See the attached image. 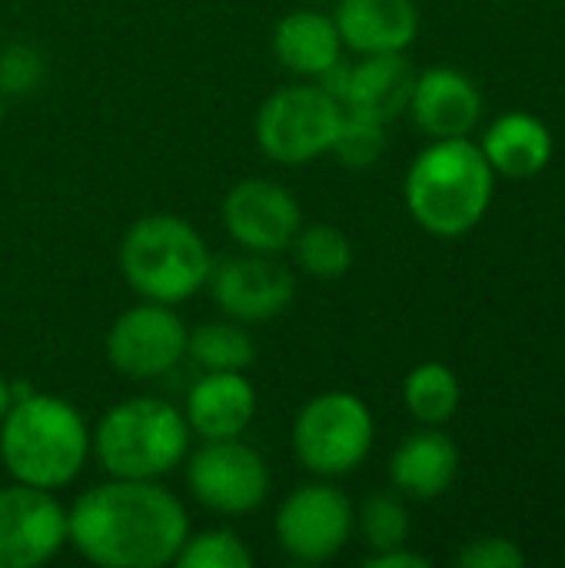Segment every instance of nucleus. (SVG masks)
<instances>
[{
  "instance_id": "2f4dec72",
  "label": "nucleus",
  "mask_w": 565,
  "mask_h": 568,
  "mask_svg": "<svg viewBox=\"0 0 565 568\" xmlns=\"http://www.w3.org/2000/svg\"><path fill=\"white\" fill-rule=\"evenodd\" d=\"M313 3H330V0H313Z\"/></svg>"
},
{
  "instance_id": "393cba45",
  "label": "nucleus",
  "mask_w": 565,
  "mask_h": 568,
  "mask_svg": "<svg viewBox=\"0 0 565 568\" xmlns=\"http://www.w3.org/2000/svg\"><path fill=\"white\" fill-rule=\"evenodd\" d=\"M356 523H360V532H363V539H366V546L373 552L400 549L410 539V513L390 493L370 496L363 503V509L356 513Z\"/></svg>"
},
{
  "instance_id": "423d86ee",
  "label": "nucleus",
  "mask_w": 565,
  "mask_h": 568,
  "mask_svg": "<svg viewBox=\"0 0 565 568\" xmlns=\"http://www.w3.org/2000/svg\"><path fill=\"white\" fill-rule=\"evenodd\" d=\"M373 413L353 393L313 396L293 419V453L323 479L360 469L373 449Z\"/></svg>"
},
{
  "instance_id": "5701e85b",
  "label": "nucleus",
  "mask_w": 565,
  "mask_h": 568,
  "mask_svg": "<svg viewBox=\"0 0 565 568\" xmlns=\"http://www.w3.org/2000/svg\"><path fill=\"white\" fill-rule=\"evenodd\" d=\"M290 250L296 256V266L313 280H340L353 266L350 236L340 226H330V223L300 226Z\"/></svg>"
},
{
  "instance_id": "20e7f679",
  "label": "nucleus",
  "mask_w": 565,
  "mask_h": 568,
  "mask_svg": "<svg viewBox=\"0 0 565 568\" xmlns=\"http://www.w3.org/2000/svg\"><path fill=\"white\" fill-rule=\"evenodd\" d=\"M90 453L113 479H160L186 463L190 423L157 396H133L100 416Z\"/></svg>"
},
{
  "instance_id": "7c9ffc66",
  "label": "nucleus",
  "mask_w": 565,
  "mask_h": 568,
  "mask_svg": "<svg viewBox=\"0 0 565 568\" xmlns=\"http://www.w3.org/2000/svg\"><path fill=\"white\" fill-rule=\"evenodd\" d=\"M0 123H3V93H0Z\"/></svg>"
},
{
  "instance_id": "f8f14e48",
  "label": "nucleus",
  "mask_w": 565,
  "mask_h": 568,
  "mask_svg": "<svg viewBox=\"0 0 565 568\" xmlns=\"http://www.w3.org/2000/svg\"><path fill=\"white\" fill-rule=\"evenodd\" d=\"M213 303L236 323L280 316L296 296V276L273 253H240L213 263L206 280Z\"/></svg>"
},
{
  "instance_id": "f03ea898",
  "label": "nucleus",
  "mask_w": 565,
  "mask_h": 568,
  "mask_svg": "<svg viewBox=\"0 0 565 568\" xmlns=\"http://www.w3.org/2000/svg\"><path fill=\"white\" fill-rule=\"evenodd\" d=\"M493 180L490 160L470 136L433 140L406 173V210L433 236H466L493 203Z\"/></svg>"
},
{
  "instance_id": "9d476101",
  "label": "nucleus",
  "mask_w": 565,
  "mask_h": 568,
  "mask_svg": "<svg viewBox=\"0 0 565 568\" xmlns=\"http://www.w3.org/2000/svg\"><path fill=\"white\" fill-rule=\"evenodd\" d=\"M190 329L167 303H137L107 333V359L130 379H157L186 356Z\"/></svg>"
},
{
  "instance_id": "dca6fc26",
  "label": "nucleus",
  "mask_w": 565,
  "mask_h": 568,
  "mask_svg": "<svg viewBox=\"0 0 565 568\" xmlns=\"http://www.w3.org/2000/svg\"><path fill=\"white\" fill-rule=\"evenodd\" d=\"M333 23L343 47L356 53H403L420 33L413 0H336Z\"/></svg>"
},
{
  "instance_id": "39448f33",
  "label": "nucleus",
  "mask_w": 565,
  "mask_h": 568,
  "mask_svg": "<svg viewBox=\"0 0 565 568\" xmlns=\"http://www.w3.org/2000/svg\"><path fill=\"white\" fill-rule=\"evenodd\" d=\"M120 270L137 296L176 306L206 286L213 256L206 240L183 216L150 213L127 230Z\"/></svg>"
},
{
  "instance_id": "0eeeda50",
  "label": "nucleus",
  "mask_w": 565,
  "mask_h": 568,
  "mask_svg": "<svg viewBox=\"0 0 565 568\" xmlns=\"http://www.w3.org/2000/svg\"><path fill=\"white\" fill-rule=\"evenodd\" d=\"M340 116L343 103L320 83H293L263 100L256 113V143L273 163L300 166L330 153Z\"/></svg>"
},
{
  "instance_id": "f257e3e1",
  "label": "nucleus",
  "mask_w": 565,
  "mask_h": 568,
  "mask_svg": "<svg viewBox=\"0 0 565 568\" xmlns=\"http://www.w3.org/2000/svg\"><path fill=\"white\" fill-rule=\"evenodd\" d=\"M190 536L183 503L157 479H110L67 509V546L100 568H163Z\"/></svg>"
},
{
  "instance_id": "f3484780",
  "label": "nucleus",
  "mask_w": 565,
  "mask_h": 568,
  "mask_svg": "<svg viewBox=\"0 0 565 568\" xmlns=\"http://www.w3.org/2000/svg\"><path fill=\"white\" fill-rule=\"evenodd\" d=\"M413 87L416 73L403 53H366L350 67L343 106L380 123H393L403 110H410Z\"/></svg>"
},
{
  "instance_id": "412c9836",
  "label": "nucleus",
  "mask_w": 565,
  "mask_h": 568,
  "mask_svg": "<svg viewBox=\"0 0 565 568\" xmlns=\"http://www.w3.org/2000/svg\"><path fill=\"white\" fill-rule=\"evenodd\" d=\"M186 356L203 373H246L256 359V343L236 320L200 323L186 336Z\"/></svg>"
},
{
  "instance_id": "cd10ccee",
  "label": "nucleus",
  "mask_w": 565,
  "mask_h": 568,
  "mask_svg": "<svg viewBox=\"0 0 565 568\" xmlns=\"http://www.w3.org/2000/svg\"><path fill=\"white\" fill-rule=\"evenodd\" d=\"M460 568H523L526 556L516 542L500 539V536H480L466 542L456 556Z\"/></svg>"
},
{
  "instance_id": "4468645a",
  "label": "nucleus",
  "mask_w": 565,
  "mask_h": 568,
  "mask_svg": "<svg viewBox=\"0 0 565 568\" xmlns=\"http://www.w3.org/2000/svg\"><path fill=\"white\" fill-rule=\"evenodd\" d=\"M410 113L430 140L470 136L483 116V97L466 73L453 67H433L416 77Z\"/></svg>"
},
{
  "instance_id": "1a4fd4ad",
  "label": "nucleus",
  "mask_w": 565,
  "mask_h": 568,
  "mask_svg": "<svg viewBox=\"0 0 565 568\" xmlns=\"http://www.w3.org/2000/svg\"><path fill=\"white\" fill-rule=\"evenodd\" d=\"M190 496L216 516H246L270 496L263 456L240 439H210L186 463Z\"/></svg>"
},
{
  "instance_id": "aec40b11",
  "label": "nucleus",
  "mask_w": 565,
  "mask_h": 568,
  "mask_svg": "<svg viewBox=\"0 0 565 568\" xmlns=\"http://www.w3.org/2000/svg\"><path fill=\"white\" fill-rule=\"evenodd\" d=\"M493 173L509 180H526L546 170L553 160V133L533 113H503L480 143Z\"/></svg>"
},
{
  "instance_id": "9b49d317",
  "label": "nucleus",
  "mask_w": 565,
  "mask_h": 568,
  "mask_svg": "<svg viewBox=\"0 0 565 568\" xmlns=\"http://www.w3.org/2000/svg\"><path fill=\"white\" fill-rule=\"evenodd\" d=\"M67 546V509L53 493L13 483L0 489V568L47 566Z\"/></svg>"
},
{
  "instance_id": "4be33fe9",
  "label": "nucleus",
  "mask_w": 565,
  "mask_h": 568,
  "mask_svg": "<svg viewBox=\"0 0 565 568\" xmlns=\"http://www.w3.org/2000/svg\"><path fill=\"white\" fill-rule=\"evenodd\" d=\"M460 379L443 363H423L416 366L403 383V403L413 419L423 426H443L460 409Z\"/></svg>"
},
{
  "instance_id": "6e6552de",
  "label": "nucleus",
  "mask_w": 565,
  "mask_h": 568,
  "mask_svg": "<svg viewBox=\"0 0 565 568\" xmlns=\"http://www.w3.org/2000/svg\"><path fill=\"white\" fill-rule=\"evenodd\" d=\"M273 529L280 549L293 562L320 566L346 549L356 529V509L343 489L330 483H306L280 503Z\"/></svg>"
},
{
  "instance_id": "c85d7f7f",
  "label": "nucleus",
  "mask_w": 565,
  "mask_h": 568,
  "mask_svg": "<svg viewBox=\"0 0 565 568\" xmlns=\"http://www.w3.org/2000/svg\"><path fill=\"white\" fill-rule=\"evenodd\" d=\"M366 568H430V559L420 556V552H410L406 546L400 549H386V552H370L363 559Z\"/></svg>"
},
{
  "instance_id": "ddd939ff",
  "label": "nucleus",
  "mask_w": 565,
  "mask_h": 568,
  "mask_svg": "<svg viewBox=\"0 0 565 568\" xmlns=\"http://www.w3.org/2000/svg\"><path fill=\"white\" fill-rule=\"evenodd\" d=\"M223 223L243 250L276 256L293 246L303 210L283 183L243 180L223 200Z\"/></svg>"
},
{
  "instance_id": "7ed1b4c3",
  "label": "nucleus",
  "mask_w": 565,
  "mask_h": 568,
  "mask_svg": "<svg viewBox=\"0 0 565 568\" xmlns=\"http://www.w3.org/2000/svg\"><path fill=\"white\" fill-rule=\"evenodd\" d=\"M90 456V426L60 396L27 393L0 419V459L7 473L33 489L70 486Z\"/></svg>"
},
{
  "instance_id": "6ab92c4d",
  "label": "nucleus",
  "mask_w": 565,
  "mask_h": 568,
  "mask_svg": "<svg viewBox=\"0 0 565 568\" xmlns=\"http://www.w3.org/2000/svg\"><path fill=\"white\" fill-rule=\"evenodd\" d=\"M273 53L290 73L316 80L343 60V40L333 17L320 10H293L273 30Z\"/></svg>"
},
{
  "instance_id": "bb28decb",
  "label": "nucleus",
  "mask_w": 565,
  "mask_h": 568,
  "mask_svg": "<svg viewBox=\"0 0 565 568\" xmlns=\"http://www.w3.org/2000/svg\"><path fill=\"white\" fill-rule=\"evenodd\" d=\"M43 57L30 43H10L0 50V93L7 97H27L43 83Z\"/></svg>"
},
{
  "instance_id": "a878e982",
  "label": "nucleus",
  "mask_w": 565,
  "mask_h": 568,
  "mask_svg": "<svg viewBox=\"0 0 565 568\" xmlns=\"http://www.w3.org/2000/svg\"><path fill=\"white\" fill-rule=\"evenodd\" d=\"M173 566L180 568H250L253 552L230 529H206L200 536H186Z\"/></svg>"
},
{
  "instance_id": "c756f323",
  "label": "nucleus",
  "mask_w": 565,
  "mask_h": 568,
  "mask_svg": "<svg viewBox=\"0 0 565 568\" xmlns=\"http://www.w3.org/2000/svg\"><path fill=\"white\" fill-rule=\"evenodd\" d=\"M13 406V383L0 376V419L7 416V409Z\"/></svg>"
},
{
  "instance_id": "b1692460",
  "label": "nucleus",
  "mask_w": 565,
  "mask_h": 568,
  "mask_svg": "<svg viewBox=\"0 0 565 568\" xmlns=\"http://www.w3.org/2000/svg\"><path fill=\"white\" fill-rule=\"evenodd\" d=\"M383 150H386V123L343 106L330 153L350 170H366L383 156Z\"/></svg>"
},
{
  "instance_id": "a211bd4d",
  "label": "nucleus",
  "mask_w": 565,
  "mask_h": 568,
  "mask_svg": "<svg viewBox=\"0 0 565 568\" xmlns=\"http://www.w3.org/2000/svg\"><path fill=\"white\" fill-rule=\"evenodd\" d=\"M460 473V449L456 443L440 433L436 426H426L413 436H406L393 459H390V479L403 496L413 499H440Z\"/></svg>"
},
{
  "instance_id": "2eb2a0df",
  "label": "nucleus",
  "mask_w": 565,
  "mask_h": 568,
  "mask_svg": "<svg viewBox=\"0 0 565 568\" xmlns=\"http://www.w3.org/2000/svg\"><path fill=\"white\" fill-rule=\"evenodd\" d=\"M183 416L203 443L240 439L256 416V389L243 373H203L186 393Z\"/></svg>"
}]
</instances>
